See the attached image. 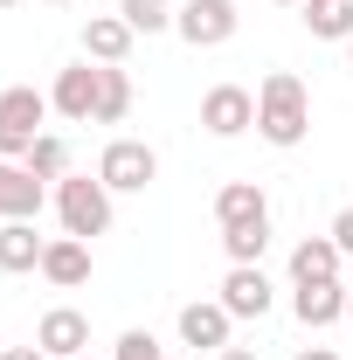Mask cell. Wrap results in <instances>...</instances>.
I'll return each mask as SVG.
<instances>
[{"label": "cell", "mask_w": 353, "mask_h": 360, "mask_svg": "<svg viewBox=\"0 0 353 360\" xmlns=\"http://www.w3.org/2000/svg\"><path fill=\"white\" fill-rule=\"evenodd\" d=\"M257 132L270 146H284V153L312 132V97H305V84L291 70H270L264 84H257Z\"/></svg>", "instance_id": "obj_1"}, {"label": "cell", "mask_w": 353, "mask_h": 360, "mask_svg": "<svg viewBox=\"0 0 353 360\" xmlns=\"http://www.w3.org/2000/svg\"><path fill=\"white\" fill-rule=\"evenodd\" d=\"M56 215H63V236H104L111 229V187L97 174H63L56 180Z\"/></svg>", "instance_id": "obj_2"}, {"label": "cell", "mask_w": 353, "mask_h": 360, "mask_svg": "<svg viewBox=\"0 0 353 360\" xmlns=\"http://www.w3.org/2000/svg\"><path fill=\"white\" fill-rule=\"evenodd\" d=\"M42 118H49V97L28 84L0 90V160H28V146L42 139Z\"/></svg>", "instance_id": "obj_3"}, {"label": "cell", "mask_w": 353, "mask_h": 360, "mask_svg": "<svg viewBox=\"0 0 353 360\" xmlns=\"http://www.w3.org/2000/svg\"><path fill=\"white\" fill-rule=\"evenodd\" d=\"M97 180H104L111 194H146V187L160 180V153H153L146 139H111V146L97 153Z\"/></svg>", "instance_id": "obj_4"}, {"label": "cell", "mask_w": 353, "mask_h": 360, "mask_svg": "<svg viewBox=\"0 0 353 360\" xmlns=\"http://www.w3.org/2000/svg\"><path fill=\"white\" fill-rule=\"evenodd\" d=\"M97 90H104V63H70V70H56V90H49V111H63L70 125H90L97 118Z\"/></svg>", "instance_id": "obj_5"}, {"label": "cell", "mask_w": 353, "mask_h": 360, "mask_svg": "<svg viewBox=\"0 0 353 360\" xmlns=\"http://www.w3.org/2000/svg\"><path fill=\"white\" fill-rule=\"evenodd\" d=\"M174 28H180V42H194V49H222L243 28V14H236V0H180Z\"/></svg>", "instance_id": "obj_6"}, {"label": "cell", "mask_w": 353, "mask_h": 360, "mask_svg": "<svg viewBox=\"0 0 353 360\" xmlns=\"http://www.w3.org/2000/svg\"><path fill=\"white\" fill-rule=\"evenodd\" d=\"M250 125H257V97L243 84H215L201 97V132L208 139H243Z\"/></svg>", "instance_id": "obj_7"}, {"label": "cell", "mask_w": 353, "mask_h": 360, "mask_svg": "<svg viewBox=\"0 0 353 360\" xmlns=\"http://www.w3.org/2000/svg\"><path fill=\"white\" fill-rule=\"evenodd\" d=\"M35 347H42L49 360H77V354H90V319L77 312V305H49L42 326H35Z\"/></svg>", "instance_id": "obj_8"}, {"label": "cell", "mask_w": 353, "mask_h": 360, "mask_svg": "<svg viewBox=\"0 0 353 360\" xmlns=\"http://www.w3.org/2000/svg\"><path fill=\"white\" fill-rule=\"evenodd\" d=\"M222 305H229V319H264L270 305H277L264 264H229V277H222Z\"/></svg>", "instance_id": "obj_9"}, {"label": "cell", "mask_w": 353, "mask_h": 360, "mask_svg": "<svg viewBox=\"0 0 353 360\" xmlns=\"http://www.w3.org/2000/svg\"><path fill=\"white\" fill-rule=\"evenodd\" d=\"M49 201V180H35L21 160H0V222H35Z\"/></svg>", "instance_id": "obj_10"}, {"label": "cell", "mask_w": 353, "mask_h": 360, "mask_svg": "<svg viewBox=\"0 0 353 360\" xmlns=\"http://www.w3.org/2000/svg\"><path fill=\"white\" fill-rule=\"evenodd\" d=\"M229 326H236V319H229L222 298H194V305H180V340L201 347V354H222V347H229Z\"/></svg>", "instance_id": "obj_11"}, {"label": "cell", "mask_w": 353, "mask_h": 360, "mask_svg": "<svg viewBox=\"0 0 353 360\" xmlns=\"http://www.w3.org/2000/svg\"><path fill=\"white\" fill-rule=\"evenodd\" d=\"M132 21H125V14H90L84 21V56L90 63H104V70H118V63H125V56H132Z\"/></svg>", "instance_id": "obj_12"}, {"label": "cell", "mask_w": 353, "mask_h": 360, "mask_svg": "<svg viewBox=\"0 0 353 360\" xmlns=\"http://www.w3.org/2000/svg\"><path fill=\"white\" fill-rule=\"evenodd\" d=\"M42 277L56 284V291H77V284H90V243H84V236H49V250H42Z\"/></svg>", "instance_id": "obj_13"}, {"label": "cell", "mask_w": 353, "mask_h": 360, "mask_svg": "<svg viewBox=\"0 0 353 360\" xmlns=\"http://www.w3.org/2000/svg\"><path fill=\"white\" fill-rule=\"evenodd\" d=\"M291 312H298V326H312V333L340 326V319H347V284H340V277H333V284H298V291H291Z\"/></svg>", "instance_id": "obj_14"}, {"label": "cell", "mask_w": 353, "mask_h": 360, "mask_svg": "<svg viewBox=\"0 0 353 360\" xmlns=\"http://www.w3.org/2000/svg\"><path fill=\"white\" fill-rule=\"evenodd\" d=\"M340 264H347V257H340L333 236H305V243L291 250V284H333Z\"/></svg>", "instance_id": "obj_15"}, {"label": "cell", "mask_w": 353, "mask_h": 360, "mask_svg": "<svg viewBox=\"0 0 353 360\" xmlns=\"http://www.w3.org/2000/svg\"><path fill=\"white\" fill-rule=\"evenodd\" d=\"M49 236H35V222H0V270L21 277V270H42Z\"/></svg>", "instance_id": "obj_16"}, {"label": "cell", "mask_w": 353, "mask_h": 360, "mask_svg": "<svg viewBox=\"0 0 353 360\" xmlns=\"http://www.w3.org/2000/svg\"><path fill=\"white\" fill-rule=\"evenodd\" d=\"M298 21L312 42H353V0H305Z\"/></svg>", "instance_id": "obj_17"}, {"label": "cell", "mask_w": 353, "mask_h": 360, "mask_svg": "<svg viewBox=\"0 0 353 360\" xmlns=\"http://www.w3.org/2000/svg\"><path fill=\"white\" fill-rule=\"evenodd\" d=\"M257 215H270V201H264V187L257 180H229L215 194V222L229 229V222H257Z\"/></svg>", "instance_id": "obj_18"}, {"label": "cell", "mask_w": 353, "mask_h": 360, "mask_svg": "<svg viewBox=\"0 0 353 360\" xmlns=\"http://www.w3.org/2000/svg\"><path fill=\"white\" fill-rule=\"evenodd\" d=\"M222 250H229V264H264L270 215H257V222H229V229H222Z\"/></svg>", "instance_id": "obj_19"}, {"label": "cell", "mask_w": 353, "mask_h": 360, "mask_svg": "<svg viewBox=\"0 0 353 360\" xmlns=\"http://www.w3.org/2000/svg\"><path fill=\"white\" fill-rule=\"evenodd\" d=\"M125 118H132V77H125V63H118V70H104L97 118H90V125H125Z\"/></svg>", "instance_id": "obj_20"}, {"label": "cell", "mask_w": 353, "mask_h": 360, "mask_svg": "<svg viewBox=\"0 0 353 360\" xmlns=\"http://www.w3.org/2000/svg\"><path fill=\"white\" fill-rule=\"evenodd\" d=\"M118 14L132 21V35H167L180 7H174V0H118Z\"/></svg>", "instance_id": "obj_21"}, {"label": "cell", "mask_w": 353, "mask_h": 360, "mask_svg": "<svg viewBox=\"0 0 353 360\" xmlns=\"http://www.w3.org/2000/svg\"><path fill=\"white\" fill-rule=\"evenodd\" d=\"M21 167H28L35 180H63V174H70V146H63L56 132H42L35 146H28V160H21Z\"/></svg>", "instance_id": "obj_22"}, {"label": "cell", "mask_w": 353, "mask_h": 360, "mask_svg": "<svg viewBox=\"0 0 353 360\" xmlns=\"http://www.w3.org/2000/svg\"><path fill=\"white\" fill-rule=\"evenodd\" d=\"M111 360H167V347L146 333V326H132V333H118V347H111Z\"/></svg>", "instance_id": "obj_23"}, {"label": "cell", "mask_w": 353, "mask_h": 360, "mask_svg": "<svg viewBox=\"0 0 353 360\" xmlns=\"http://www.w3.org/2000/svg\"><path fill=\"white\" fill-rule=\"evenodd\" d=\"M326 236L340 243V257H353V208H340V215H333V229H326Z\"/></svg>", "instance_id": "obj_24"}, {"label": "cell", "mask_w": 353, "mask_h": 360, "mask_svg": "<svg viewBox=\"0 0 353 360\" xmlns=\"http://www.w3.org/2000/svg\"><path fill=\"white\" fill-rule=\"evenodd\" d=\"M0 360H49V354H42V347H7Z\"/></svg>", "instance_id": "obj_25"}, {"label": "cell", "mask_w": 353, "mask_h": 360, "mask_svg": "<svg viewBox=\"0 0 353 360\" xmlns=\"http://www.w3.org/2000/svg\"><path fill=\"white\" fill-rule=\"evenodd\" d=\"M291 360H340V354H333V347H298Z\"/></svg>", "instance_id": "obj_26"}, {"label": "cell", "mask_w": 353, "mask_h": 360, "mask_svg": "<svg viewBox=\"0 0 353 360\" xmlns=\"http://www.w3.org/2000/svg\"><path fill=\"white\" fill-rule=\"evenodd\" d=\"M215 360H257V354H250V347H222Z\"/></svg>", "instance_id": "obj_27"}, {"label": "cell", "mask_w": 353, "mask_h": 360, "mask_svg": "<svg viewBox=\"0 0 353 360\" xmlns=\"http://www.w3.org/2000/svg\"><path fill=\"white\" fill-rule=\"evenodd\" d=\"M347 319H353V284H347Z\"/></svg>", "instance_id": "obj_28"}, {"label": "cell", "mask_w": 353, "mask_h": 360, "mask_svg": "<svg viewBox=\"0 0 353 360\" xmlns=\"http://www.w3.org/2000/svg\"><path fill=\"white\" fill-rule=\"evenodd\" d=\"M277 7H305V0H277Z\"/></svg>", "instance_id": "obj_29"}, {"label": "cell", "mask_w": 353, "mask_h": 360, "mask_svg": "<svg viewBox=\"0 0 353 360\" xmlns=\"http://www.w3.org/2000/svg\"><path fill=\"white\" fill-rule=\"evenodd\" d=\"M347 70H353V42H347Z\"/></svg>", "instance_id": "obj_30"}, {"label": "cell", "mask_w": 353, "mask_h": 360, "mask_svg": "<svg viewBox=\"0 0 353 360\" xmlns=\"http://www.w3.org/2000/svg\"><path fill=\"white\" fill-rule=\"evenodd\" d=\"M49 7H70V0H49Z\"/></svg>", "instance_id": "obj_31"}, {"label": "cell", "mask_w": 353, "mask_h": 360, "mask_svg": "<svg viewBox=\"0 0 353 360\" xmlns=\"http://www.w3.org/2000/svg\"><path fill=\"white\" fill-rule=\"evenodd\" d=\"M0 7H21V0H0Z\"/></svg>", "instance_id": "obj_32"}, {"label": "cell", "mask_w": 353, "mask_h": 360, "mask_svg": "<svg viewBox=\"0 0 353 360\" xmlns=\"http://www.w3.org/2000/svg\"><path fill=\"white\" fill-rule=\"evenodd\" d=\"M77 360H90V354H77Z\"/></svg>", "instance_id": "obj_33"}, {"label": "cell", "mask_w": 353, "mask_h": 360, "mask_svg": "<svg viewBox=\"0 0 353 360\" xmlns=\"http://www.w3.org/2000/svg\"><path fill=\"white\" fill-rule=\"evenodd\" d=\"M0 354H7V347H0Z\"/></svg>", "instance_id": "obj_34"}]
</instances>
